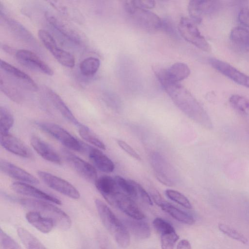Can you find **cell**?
<instances>
[{"instance_id": "cell-46", "label": "cell", "mask_w": 249, "mask_h": 249, "mask_svg": "<svg viewBox=\"0 0 249 249\" xmlns=\"http://www.w3.org/2000/svg\"><path fill=\"white\" fill-rule=\"evenodd\" d=\"M136 4L143 9H151L155 7L156 3L154 0H135Z\"/></svg>"}, {"instance_id": "cell-44", "label": "cell", "mask_w": 249, "mask_h": 249, "mask_svg": "<svg viewBox=\"0 0 249 249\" xmlns=\"http://www.w3.org/2000/svg\"><path fill=\"white\" fill-rule=\"evenodd\" d=\"M238 18L241 24L249 28V8H242L239 12Z\"/></svg>"}, {"instance_id": "cell-29", "label": "cell", "mask_w": 249, "mask_h": 249, "mask_svg": "<svg viewBox=\"0 0 249 249\" xmlns=\"http://www.w3.org/2000/svg\"><path fill=\"white\" fill-rule=\"evenodd\" d=\"M1 91L13 101L20 103L23 101V96L22 93L18 90L14 82L9 79L0 76Z\"/></svg>"}, {"instance_id": "cell-31", "label": "cell", "mask_w": 249, "mask_h": 249, "mask_svg": "<svg viewBox=\"0 0 249 249\" xmlns=\"http://www.w3.org/2000/svg\"><path fill=\"white\" fill-rule=\"evenodd\" d=\"M229 102L232 108L240 115L249 118V99L238 94L232 95Z\"/></svg>"}, {"instance_id": "cell-10", "label": "cell", "mask_w": 249, "mask_h": 249, "mask_svg": "<svg viewBox=\"0 0 249 249\" xmlns=\"http://www.w3.org/2000/svg\"><path fill=\"white\" fill-rule=\"evenodd\" d=\"M208 62L217 71L236 83L249 89V76L230 64L215 58H210Z\"/></svg>"}, {"instance_id": "cell-47", "label": "cell", "mask_w": 249, "mask_h": 249, "mask_svg": "<svg viewBox=\"0 0 249 249\" xmlns=\"http://www.w3.org/2000/svg\"><path fill=\"white\" fill-rule=\"evenodd\" d=\"M150 193L155 203L160 207L165 202L159 192L154 188L150 191Z\"/></svg>"}, {"instance_id": "cell-19", "label": "cell", "mask_w": 249, "mask_h": 249, "mask_svg": "<svg viewBox=\"0 0 249 249\" xmlns=\"http://www.w3.org/2000/svg\"><path fill=\"white\" fill-rule=\"evenodd\" d=\"M30 141L33 148L42 158L55 164L61 163L60 157L57 152L41 138L33 135L30 138Z\"/></svg>"}, {"instance_id": "cell-11", "label": "cell", "mask_w": 249, "mask_h": 249, "mask_svg": "<svg viewBox=\"0 0 249 249\" xmlns=\"http://www.w3.org/2000/svg\"><path fill=\"white\" fill-rule=\"evenodd\" d=\"M0 69L11 81L30 90L36 91L38 87L34 80L27 74L4 60L0 59Z\"/></svg>"}, {"instance_id": "cell-36", "label": "cell", "mask_w": 249, "mask_h": 249, "mask_svg": "<svg viewBox=\"0 0 249 249\" xmlns=\"http://www.w3.org/2000/svg\"><path fill=\"white\" fill-rule=\"evenodd\" d=\"M0 134L8 133L13 126L14 119L9 109L3 106L0 107Z\"/></svg>"}, {"instance_id": "cell-25", "label": "cell", "mask_w": 249, "mask_h": 249, "mask_svg": "<svg viewBox=\"0 0 249 249\" xmlns=\"http://www.w3.org/2000/svg\"><path fill=\"white\" fill-rule=\"evenodd\" d=\"M46 48L63 66L69 68L74 67L75 60L73 55L70 52L58 47L55 41L49 44Z\"/></svg>"}, {"instance_id": "cell-24", "label": "cell", "mask_w": 249, "mask_h": 249, "mask_svg": "<svg viewBox=\"0 0 249 249\" xmlns=\"http://www.w3.org/2000/svg\"><path fill=\"white\" fill-rule=\"evenodd\" d=\"M25 217L31 225L42 233L50 232L55 226L53 220L35 211H29Z\"/></svg>"}, {"instance_id": "cell-45", "label": "cell", "mask_w": 249, "mask_h": 249, "mask_svg": "<svg viewBox=\"0 0 249 249\" xmlns=\"http://www.w3.org/2000/svg\"><path fill=\"white\" fill-rule=\"evenodd\" d=\"M161 29L172 36L174 37L177 36L175 28L174 25H173L172 23L170 21L168 20H162Z\"/></svg>"}, {"instance_id": "cell-22", "label": "cell", "mask_w": 249, "mask_h": 249, "mask_svg": "<svg viewBox=\"0 0 249 249\" xmlns=\"http://www.w3.org/2000/svg\"><path fill=\"white\" fill-rule=\"evenodd\" d=\"M95 186L104 198L109 203L113 196L120 192L114 178L104 175L97 178Z\"/></svg>"}, {"instance_id": "cell-15", "label": "cell", "mask_w": 249, "mask_h": 249, "mask_svg": "<svg viewBox=\"0 0 249 249\" xmlns=\"http://www.w3.org/2000/svg\"><path fill=\"white\" fill-rule=\"evenodd\" d=\"M190 70L186 64L177 62L167 69H160L155 71L158 79H164L173 82H178L186 78Z\"/></svg>"}, {"instance_id": "cell-32", "label": "cell", "mask_w": 249, "mask_h": 249, "mask_svg": "<svg viewBox=\"0 0 249 249\" xmlns=\"http://www.w3.org/2000/svg\"><path fill=\"white\" fill-rule=\"evenodd\" d=\"M100 65V60L95 57H89L82 60L79 65L81 73L85 76H91L98 71Z\"/></svg>"}, {"instance_id": "cell-40", "label": "cell", "mask_w": 249, "mask_h": 249, "mask_svg": "<svg viewBox=\"0 0 249 249\" xmlns=\"http://www.w3.org/2000/svg\"><path fill=\"white\" fill-rule=\"evenodd\" d=\"M1 249H23L19 244L2 230L0 232Z\"/></svg>"}, {"instance_id": "cell-12", "label": "cell", "mask_w": 249, "mask_h": 249, "mask_svg": "<svg viewBox=\"0 0 249 249\" xmlns=\"http://www.w3.org/2000/svg\"><path fill=\"white\" fill-rule=\"evenodd\" d=\"M220 7L217 0H193L189 2L188 10L193 22L200 23L204 16L215 12Z\"/></svg>"}, {"instance_id": "cell-30", "label": "cell", "mask_w": 249, "mask_h": 249, "mask_svg": "<svg viewBox=\"0 0 249 249\" xmlns=\"http://www.w3.org/2000/svg\"><path fill=\"white\" fill-rule=\"evenodd\" d=\"M18 235L26 249H47L38 239L26 229L19 228Z\"/></svg>"}, {"instance_id": "cell-3", "label": "cell", "mask_w": 249, "mask_h": 249, "mask_svg": "<svg viewBox=\"0 0 249 249\" xmlns=\"http://www.w3.org/2000/svg\"><path fill=\"white\" fill-rule=\"evenodd\" d=\"M19 203L30 211L37 212L53 220L55 226L61 230H67L71 225L70 217L63 210L47 201L29 198H21Z\"/></svg>"}, {"instance_id": "cell-21", "label": "cell", "mask_w": 249, "mask_h": 249, "mask_svg": "<svg viewBox=\"0 0 249 249\" xmlns=\"http://www.w3.org/2000/svg\"><path fill=\"white\" fill-rule=\"evenodd\" d=\"M48 99L60 113L71 123L79 127L82 124L75 118L61 97L51 89H45Z\"/></svg>"}, {"instance_id": "cell-50", "label": "cell", "mask_w": 249, "mask_h": 249, "mask_svg": "<svg viewBox=\"0 0 249 249\" xmlns=\"http://www.w3.org/2000/svg\"></svg>"}, {"instance_id": "cell-26", "label": "cell", "mask_w": 249, "mask_h": 249, "mask_svg": "<svg viewBox=\"0 0 249 249\" xmlns=\"http://www.w3.org/2000/svg\"><path fill=\"white\" fill-rule=\"evenodd\" d=\"M230 38L238 49L249 51V31L247 28L240 26L233 28L231 31Z\"/></svg>"}, {"instance_id": "cell-33", "label": "cell", "mask_w": 249, "mask_h": 249, "mask_svg": "<svg viewBox=\"0 0 249 249\" xmlns=\"http://www.w3.org/2000/svg\"><path fill=\"white\" fill-rule=\"evenodd\" d=\"M0 18L1 19H3L4 21L9 26L12 31L15 34H18V36H20L27 40V39L31 40L33 39L32 35L25 28L19 23L17 22L16 21L8 18L1 11Z\"/></svg>"}, {"instance_id": "cell-5", "label": "cell", "mask_w": 249, "mask_h": 249, "mask_svg": "<svg viewBox=\"0 0 249 249\" xmlns=\"http://www.w3.org/2000/svg\"><path fill=\"white\" fill-rule=\"evenodd\" d=\"M38 128L57 140L67 148L78 152L84 151L85 143L80 142L64 128L52 123L38 122Z\"/></svg>"}, {"instance_id": "cell-28", "label": "cell", "mask_w": 249, "mask_h": 249, "mask_svg": "<svg viewBox=\"0 0 249 249\" xmlns=\"http://www.w3.org/2000/svg\"><path fill=\"white\" fill-rule=\"evenodd\" d=\"M160 207L164 212L180 222L190 225L195 222L192 215L167 202H164Z\"/></svg>"}, {"instance_id": "cell-48", "label": "cell", "mask_w": 249, "mask_h": 249, "mask_svg": "<svg viewBox=\"0 0 249 249\" xmlns=\"http://www.w3.org/2000/svg\"><path fill=\"white\" fill-rule=\"evenodd\" d=\"M177 249H192L190 242L187 239H182L178 242Z\"/></svg>"}, {"instance_id": "cell-43", "label": "cell", "mask_w": 249, "mask_h": 249, "mask_svg": "<svg viewBox=\"0 0 249 249\" xmlns=\"http://www.w3.org/2000/svg\"><path fill=\"white\" fill-rule=\"evenodd\" d=\"M117 142L118 145L129 156L137 160H141V158L140 155L126 142L122 140H118Z\"/></svg>"}, {"instance_id": "cell-13", "label": "cell", "mask_w": 249, "mask_h": 249, "mask_svg": "<svg viewBox=\"0 0 249 249\" xmlns=\"http://www.w3.org/2000/svg\"><path fill=\"white\" fill-rule=\"evenodd\" d=\"M151 164L157 179L165 185L174 184L173 169L159 153H153L151 157Z\"/></svg>"}, {"instance_id": "cell-20", "label": "cell", "mask_w": 249, "mask_h": 249, "mask_svg": "<svg viewBox=\"0 0 249 249\" xmlns=\"http://www.w3.org/2000/svg\"><path fill=\"white\" fill-rule=\"evenodd\" d=\"M84 151L89 158L100 171L105 173L112 172L115 168L112 161L100 150L85 144Z\"/></svg>"}, {"instance_id": "cell-6", "label": "cell", "mask_w": 249, "mask_h": 249, "mask_svg": "<svg viewBox=\"0 0 249 249\" xmlns=\"http://www.w3.org/2000/svg\"><path fill=\"white\" fill-rule=\"evenodd\" d=\"M178 31L181 36L199 49L209 52L211 46L201 35L194 22L186 18H182L178 25Z\"/></svg>"}, {"instance_id": "cell-49", "label": "cell", "mask_w": 249, "mask_h": 249, "mask_svg": "<svg viewBox=\"0 0 249 249\" xmlns=\"http://www.w3.org/2000/svg\"><path fill=\"white\" fill-rule=\"evenodd\" d=\"M101 249H108L106 247H102Z\"/></svg>"}, {"instance_id": "cell-8", "label": "cell", "mask_w": 249, "mask_h": 249, "mask_svg": "<svg viewBox=\"0 0 249 249\" xmlns=\"http://www.w3.org/2000/svg\"><path fill=\"white\" fill-rule=\"evenodd\" d=\"M61 153L67 163L80 176L88 181L95 182L97 174L93 166L67 149L62 148Z\"/></svg>"}, {"instance_id": "cell-23", "label": "cell", "mask_w": 249, "mask_h": 249, "mask_svg": "<svg viewBox=\"0 0 249 249\" xmlns=\"http://www.w3.org/2000/svg\"><path fill=\"white\" fill-rule=\"evenodd\" d=\"M123 221L129 232L130 231L137 238L145 239L150 236V228L146 222L130 217L125 218Z\"/></svg>"}, {"instance_id": "cell-34", "label": "cell", "mask_w": 249, "mask_h": 249, "mask_svg": "<svg viewBox=\"0 0 249 249\" xmlns=\"http://www.w3.org/2000/svg\"><path fill=\"white\" fill-rule=\"evenodd\" d=\"M114 178L120 192L130 197L136 198L137 196L136 189L130 179L127 180L119 176H116Z\"/></svg>"}, {"instance_id": "cell-39", "label": "cell", "mask_w": 249, "mask_h": 249, "mask_svg": "<svg viewBox=\"0 0 249 249\" xmlns=\"http://www.w3.org/2000/svg\"><path fill=\"white\" fill-rule=\"evenodd\" d=\"M179 239L176 231L167 232L160 235L161 249H174L175 245Z\"/></svg>"}, {"instance_id": "cell-9", "label": "cell", "mask_w": 249, "mask_h": 249, "mask_svg": "<svg viewBox=\"0 0 249 249\" xmlns=\"http://www.w3.org/2000/svg\"><path fill=\"white\" fill-rule=\"evenodd\" d=\"M14 55L20 64L28 69L49 76L53 74L51 68L32 51L19 50L15 52Z\"/></svg>"}, {"instance_id": "cell-35", "label": "cell", "mask_w": 249, "mask_h": 249, "mask_svg": "<svg viewBox=\"0 0 249 249\" xmlns=\"http://www.w3.org/2000/svg\"><path fill=\"white\" fill-rule=\"evenodd\" d=\"M78 128L80 136L86 141L100 149H106L105 144L87 126L83 124Z\"/></svg>"}, {"instance_id": "cell-1", "label": "cell", "mask_w": 249, "mask_h": 249, "mask_svg": "<svg viewBox=\"0 0 249 249\" xmlns=\"http://www.w3.org/2000/svg\"><path fill=\"white\" fill-rule=\"evenodd\" d=\"M175 105L184 113L202 125L211 128L212 122L205 110L184 86L178 82L158 79Z\"/></svg>"}, {"instance_id": "cell-27", "label": "cell", "mask_w": 249, "mask_h": 249, "mask_svg": "<svg viewBox=\"0 0 249 249\" xmlns=\"http://www.w3.org/2000/svg\"><path fill=\"white\" fill-rule=\"evenodd\" d=\"M46 18L49 24L66 39L73 43H80V38L75 33L67 28L53 16L47 15Z\"/></svg>"}, {"instance_id": "cell-2", "label": "cell", "mask_w": 249, "mask_h": 249, "mask_svg": "<svg viewBox=\"0 0 249 249\" xmlns=\"http://www.w3.org/2000/svg\"><path fill=\"white\" fill-rule=\"evenodd\" d=\"M96 208L101 220L121 248H127L130 244L129 232L124 225L110 208L99 199L95 200Z\"/></svg>"}, {"instance_id": "cell-18", "label": "cell", "mask_w": 249, "mask_h": 249, "mask_svg": "<svg viewBox=\"0 0 249 249\" xmlns=\"http://www.w3.org/2000/svg\"><path fill=\"white\" fill-rule=\"evenodd\" d=\"M0 144L6 150L18 156L25 158L32 156L29 148L21 140L9 132L0 134Z\"/></svg>"}, {"instance_id": "cell-16", "label": "cell", "mask_w": 249, "mask_h": 249, "mask_svg": "<svg viewBox=\"0 0 249 249\" xmlns=\"http://www.w3.org/2000/svg\"><path fill=\"white\" fill-rule=\"evenodd\" d=\"M12 189L17 193L33 197L37 199L52 202L56 204H61L57 198L47 194L27 183L15 182L11 184Z\"/></svg>"}, {"instance_id": "cell-14", "label": "cell", "mask_w": 249, "mask_h": 249, "mask_svg": "<svg viewBox=\"0 0 249 249\" xmlns=\"http://www.w3.org/2000/svg\"><path fill=\"white\" fill-rule=\"evenodd\" d=\"M109 203L117 207L130 218L142 220L145 217L144 213L133 200L120 192H117L113 196Z\"/></svg>"}, {"instance_id": "cell-37", "label": "cell", "mask_w": 249, "mask_h": 249, "mask_svg": "<svg viewBox=\"0 0 249 249\" xmlns=\"http://www.w3.org/2000/svg\"><path fill=\"white\" fill-rule=\"evenodd\" d=\"M218 228L219 231L224 234L236 241L244 244H247L248 242V239L245 236L226 224L219 223Z\"/></svg>"}, {"instance_id": "cell-38", "label": "cell", "mask_w": 249, "mask_h": 249, "mask_svg": "<svg viewBox=\"0 0 249 249\" xmlns=\"http://www.w3.org/2000/svg\"><path fill=\"white\" fill-rule=\"evenodd\" d=\"M167 197L171 200L179 204L187 209H191L192 206L188 199L181 193L172 189L165 191Z\"/></svg>"}, {"instance_id": "cell-7", "label": "cell", "mask_w": 249, "mask_h": 249, "mask_svg": "<svg viewBox=\"0 0 249 249\" xmlns=\"http://www.w3.org/2000/svg\"><path fill=\"white\" fill-rule=\"evenodd\" d=\"M37 176L48 187L70 198L77 199L80 194L77 189L67 181L43 171H38Z\"/></svg>"}, {"instance_id": "cell-41", "label": "cell", "mask_w": 249, "mask_h": 249, "mask_svg": "<svg viewBox=\"0 0 249 249\" xmlns=\"http://www.w3.org/2000/svg\"><path fill=\"white\" fill-rule=\"evenodd\" d=\"M153 225L155 230L160 235L175 231L174 227L170 223L161 218H155L153 221Z\"/></svg>"}, {"instance_id": "cell-17", "label": "cell", "mask_w": 249, "mask_h": 249, "mask_svg": "<svg viewBox=\"0 0 249 249\" xmlns=\"http://www.w3.org/2000/svg\"><path fill=\"white\" fill-rule=\"evenodd\" d=\"M0 169L1 172L19 182L33 184L39 183V180L33 175L8 161L1 160Z\"/></svg>"}, {"instance_id": "cell-4", "label": "cell", "mask_w": 249, "mask_h": 249, "mask_svg": "<svg viewBox=\"0 0 249 249\" xmlns=\"http://www.w3.org/2000/svg\"><path fill=\"white\" fill-rule=\"evenodd\" d=\"M124 8L130 18L140 27L149 31L161 29L162 20L153 12L138 6L135 0H126Z\"/></svg>"}, {"instance_id": "cell-42", "label": "cell", "mask_w": 249, "mask_h": 249, "mask_svg": "<svg viewBox=\"0 0 249 249\" xmlns=\"http://www.w3.org/2000/svg\"><path fill=\"white\" fill-rule=\"evenodd\" d=\"M130 180L135 186L138 195L140 196L142 200L150 205H153V202L150 195L142 186L134 180L130 179Z\"/></svg>"}]
</instances>
